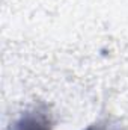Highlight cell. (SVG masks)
Listing matches in <instances>:
<instances>
[{
	"label": "cell",
	"mask_w": 128,
	"mask_h": 130,
	"mask_svg": "<svg viewBox=\"0 0 128 130\" xmlns=\"http://www.w3.org/2000/svg\"><path fill=\"white\" fill-rule=\"evenodd\" d=\"M9 130H53L51 129V121L50 117L47 115L45 110L41 109H33L24 112Z\"/></svg>",
	"instance_id": "1"
},
{
	"label": "cell",
	"mask_w": 128,
	"mask_h": 130,
	"mask_svg": "<svg viewBox=\"0 0 128 130\" xmlns=\"http://www.w3.org/2000/svg\"><path fill=\"white\" fill-rule=\"evenodd\" d=\"M86 130H119L115 124H112L110 121H98L95 124H92L91 127H88Z\"/></svg>",
	"instance_id": "2"
}]
</instances>
